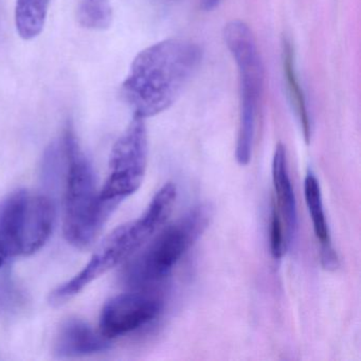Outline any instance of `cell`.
Masks as SVG:
<instances>
[{
    "label": "cell",
    "instance_id": "obj_11",
    "mask_svg": "<svg viewBox=\"0 0 361 361\" xmlns=\"http://www.w3.org/2000/svg\"><path fill=\"white\" fill-rule=\"evenodd\" d=\"M283 73H284L285 84L287 94L291 106L299 119L302 132L306 143H310L312 136V123H310V111H308L307 101L303 88L300 84L295 68V50L293 45L287 39H284L282 45Z\"/></svg>",
    "mask_w": 361,
    "mask_h": 361
},
{
    "label": "cell",
    "instance_id": "obj_7",
    "mask_svg": "<svg viewBox=\"0 0 361 361\" xmlns=\"http://www.w3.org/2000/svg\"><path fill=\"white\" fill-rule=\"evenodd\" d=\"M147 130L143 118L134 116L111 151L109 175L100 191L101 200L119 206L138 191L147 166Z\"/></svg>",
    "mask_w": 361,
    "mask_h": 361
},
{
    "label": "cell",
    "instance_id": "obj_9",
    "mask_svg": "<svg viewBox=\"0 0 361 361\" xmlns=\"http://www.w3.org/2000/svg\"><path fill=\"white\" fill-rule=\"evenodd\" d=\"M111 348V342L85 321L71 318L64 321L56 333L54 352L59 358H79L101 354Z\"/></svg>",
    "mask_w": 361,
    "mask_h": 361
},
{
    "label": "cell",
    "instance_id": "obj_8",
    "mask_svg": "<svg viewBox=\"0 0 361 361\" xmlns=\"http://www.w3.org/2000/svg\"><path fill=\"white\" fill-rule=\"evenodd\" d=\"M164 300L145 288L120 293L105 303L100 316V331L106 339L130 335L159 317Z\"/></svg>",
    "mask_w": 361,
    "mask_h": 361
},
{
    "label": "cell",
    "instance_id": "obj_3",
    "mask_svg": "<svg viewBox=\"0 0 361 361\" xmlns=\"http://www.w3.org/2000/svg\"><path fill=\"white\" fill-rule=\"evenodd\" d=\"M67 162L65 191L64 235L77 248L92 245L117 204L101 200L96 176L71 124L62 136Z\"/></svg>",
    "mask_w": 361,
    "mask_h": 361
},
{
    "label": "cell",
    "instance_id": "obj_15",
    "mask_svg": "<svg viewBox=\"0 0 361 361\" xmlns=\"http://www.w3.org/2000/svg\"><path fill=\"white\" fill-rule=\"evenodd\" d=\"M289 243L286 231L280 214L276 207L272 206L271 221H270V252L276 259H282L288 249Z\"/></svg>",
    "mask_w": 361,
    "mask_h": 361
},
{
    "label": "cell",
    "instance_id": "obj_16",
    "mask_svg": "<svg viewBox=\"0 0 361 361\" xmlns=\"http://www.w3.org/2000/svg\"><path fill=\"white\" fill-rule=\"evenodd\" d=\"M24 302V297L20 288L16 286L13 281L9 278L0 282V310L11 312L20 308Z\"/></svg>",
    "mask_w": 361,
    "mask_h": 361
},
{
    "label": "cell",
    "instance_id": "obj_2",
    "mask_svg": "<svg viewBox=\"0 0 361 361\" xmlns=\"http://www.w3.org/2000/svg\"><path fill=\"white\" fill-rule=\"evenodd\" d=\"M176 185L166 183L139 219L116 228L100 243L85 267L50 295L54 305H61L81 293L90 283L130 259L170 217L176 200Z\"/></svg>",
    "mask_w": 361,
    "mask_h": 361
},
{
    "label": "cell",
    "instance_id": "obj_6",
    "mask_svg": "<svg viewBox=\"0 0 361 361\" xmlns=\"http://www.w3.org/2000/svg\"><path fill=\"white\" fill-rule=\"evenodd\" d=\"M56 209L51 198L14 192L0 204V247L7 259L31 255L49 240Z\"/></svg>",
    "mask_w": 361,
    "mask_h": 361
},
{
    "label": "cell",
    "instance_id": "obj_1",
    "mask_svg": "<svg viewBox=\"0 0 361 361\" xmlns=\"http://www.w3.org/2000/svg\"><path fill=\"white\" fill-rule=\"evenodd\" d=\"M202 59V48L187 39L153 44L133 60L121 85L122 98L137 117L159 115L174 104Z\"/></svg>",
    "mask_w": 361,
    "mask_h": 361
},
{
    "label": "cell",
    "instance_id": "obj_12",
    "mask_svg": "<svg viewBox=\"0 0 361 361\" xmlns=\"http://www.w3.org/2000/svg\"><path fill=\"white\" fill-rule=\"evenodd\" d=\"M49 6L50 0H16L14 22L20 39L32 41L43 32Z\"/></svg>",
    "mask_w": 361,
    "mask_h": 361
},
{
    "label": "cell",
    "instance_id": "obj_10",
    "mask_svg": "<svg viewBox=\"0 0 361 361\" xmlns=\"http://www.w3.org/2000/svg\"><path fill=\"white\" fill-rule=\"evenodd\" d=\"M272 183L276 202L274 206L280 214L289 243L295 236L298 225L297 202L287 168L286 149L282 143L276 145L272 159Z\"/></svg>",
    "mask_w": 361,
    "mask_h": 361
},
{
    "label": "cell",
    "instance_id": "obj_14",
    "mask_svg": "<svg viewBox=\"0 0 361 361\" xmlns=\"http://www.w3.org/2000/svg\"><path fill=\"white\" fill-rule=\"evenodd\" d=\"M78 22L92 31L106 30L113 22L111 0H78Z\"/></svg>",
    "mask_w": 361,
    "mask_h": 361
},
{
    "label": "cell",
    "instance_id": "obj_13",
    "mask_svg": "<svg viewBox=\"0 0 361 361\" xmlns=\"http://www.w3.org/2000/svg\"><path fill=\"white\" fill-rule=\"evenodd\" d=\"M304 196L312 219L314 235L320 243L321 253L334 250L329 235V224L323 209L320 185L312 172H308L304 180Z\"/></svg>",
    "mask_w": 361,
    "mask_h": 361
},
{
    "label": "cell",
    "instance_id": "obj_5",
    "mask_svg": "<svg viewBox=\"0 0 361 361\" xmlns=\"http://www.w3.org/2000/svg\"><path fill=\"white\" fill-rule=\"evenodd\" d=\"M213 216L209 204H198L164 230L132 262L126 279L135 289L147 288L172 274L175 266L206 231Z\"/></svg>",
    "mask_w": 361,
    "mask_h": 361
},
{
    "label": "cell",
    "instance_id": "obj_17",
    "mask_svg": "<svg viewBox=\"0 0 361 361\" xmlns=\"http://www.w3.org/2000/svg\"><path fill=\"white\" fill-rule=\"evenodd\" d=\"M223 0H200V7L204 11H212L221 5Z\"/></svg>",
    "mask_w": 361,
    "mask_h": 361
},
{
    "label": "cell",
    "instance_id": "obj_4",
    "mask_svg": "<svg viewBox=\"0 0 361 361\" xmlns=\"http://www.w3.org/2000/svg\"><path fill=\"white\" fill-rule=\"evenodd\" d=\"M224 41L236 67L240 81V126L235 157L247 166L252 154L257 116L265 87V68L250 27L242 20H231L224 28Z\"/></svg>",
    "mask_w": 361,
    "mask_h": 361
},
{
    "label": "cell",
    "instance_id": "obj_18",
    "mask_svg": "<svg viewBox=\"0 0 361 361\" xmlns=\"http://www.w3.org/2000/svg\"><path fill=\"white\" fill-rule=\"evenodd\" d=\"M7 257H6L5 253H4L3 249L0 247V267L5 264V262L7 261Z\"/></svg>",
    "mask_w": 361,
    "mask_h": 361
}]
</instances>
